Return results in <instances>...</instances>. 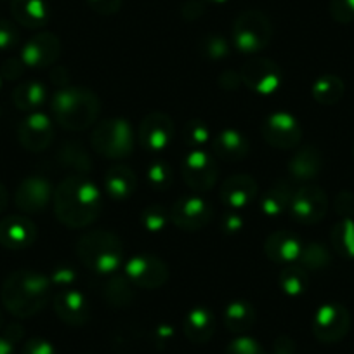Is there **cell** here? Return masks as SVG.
Listing matches in <instances>:
<instances>
[{"label":"cell","mask_w":354,"mask_h":354,"mask_svg":"<svg viewBox=\"0 0 354 354\" xmlns=\"http://www.w3.org/2000/svg\"><path fill=\"white\" fill-rule=\"evenodd\" d=\"M54 214L71 230L87 227L100 217L103 209L101 192L87 176L71 174L54 188Z\"/></svg>","instance_id":"1"},{"label":"cell","mask_w":354,"mask_h":354,"mask_svg":"<svg viewBox=\"0 0 354 354\" xmlns=\"http://www.w3.org/2000/svg\"><path fill=\"white\" fill-rule=\"evenodd\" d=\"M0 297L4 308L16 318H32L49 304L53 283L47 274L32 270H19L9 274L2 285Z\"/></svg>","instance_id":"2"},{"label":"cell","mask_w":354,"mask_h":354,"mask_svg":"<svg viewBox=\"0 0 354 354\" xmlns=\"http://www.w3.org/2000/svg\"><path fill=\"white\" fill-rule=\"evenodd\" d=\"M50 111H53L54 120L66 131H85L97 124L101 101L91 88L66 85V87L57 88L53 96Z\"/></svg>","instance_id":"3"},{"label":"cell","mask_w":354,"mask_h":354,"mask_svg":"<svg viewBox=\"0 0 354 354\" xmlns=\"http://www.w3.org/2000/svg\"><path fill=\"white\" fill-rule=\"evenodd\" d=\"M77 255L91 273L111 277L124 268L125 252L120 238L110 231H88L77 241Z\"/></svg>","instance_id":"4"},{"label":"cell","mask_w":354,"mask_h":354,"mask_svg":"<svg viewBox=\"0 0 354 354\" xmlns=\"http://www.w3.org/2000/svg\"><path fill=\"white\" fill-rule=\"evenodd\" d=\"M91 145L97 155L111 160H122L134 149L136 134L131 122L125 118H108L94 125Z\"/></svg>","instance_id":"5"},{"label":"cell","mask_w":354,"mask_h":354,"mask_svg":"<svg viewBox=\"0 0 354 354\" xmlns=\"http://www.w3.org/2000/svg\"><path fill=\"white\" fill-rule=\"evenodd\" d=\"M273 23L261 11H243L233 23V47L240 54L254 56L271 44Z\"/></svg>","instance_id":"6"},{"label":"cell","mask_w":354,"mask_h":354,"mask_svg":"<svg viewBox=\"0 0 354 354\" xmlns=\"http://www.w3.org/2000/svg\"><path fill=\"white\" fill-rule=\"evenodd\" d=\"M181 176L193 193L210 192L219 177L217 158L207 149H189L181 163Z\"/></svg>","instance_id":"7"},{"label":"cell","mask_w":354,"mask_h":354,"mask_svg":"<svg viewBox=\"0 0 354 354\" xmlns=\"http://www.w3.org/2000/svg\"><path fill=\"white\" fill-rule=\"evenodd\" d=\"M122 273L136 285V288L156 290L169 281V266L153 254H139L124 262Z\"/></svg>","instance_id":"8"},{"label":"cell","mask_w":354,"mask_h":354,"mask_svg":"<svg viewBox=\"0 0 354 354\" xmlns=\"http://www.w3.org/2000/svg\"><path fill=\"white\" fill-rule=\"evenodd\" d=\"M313 333L323 344L340 342L351 330V315L346 306L326 302L315 311L311 323Z\"/></svg>","instance_id":"9"},{"label":"cell","mask_w":354,"mask_h":354,"mask_svg":"<svg viewBox=\"0 0 354 354\" xmlns=\"http://www.w3.org/2000/svg\"><path fill=\"white\" fill-rule=\"evenodd\" d=\"M170 212V221L179 230L195 233L203 230L212 221L214 209L210 202H207L200 193H188L174 202Z\"/></svg>","instance_id":"10"},{"label":"cell","mask_w":354,"mask_h":354,"mask_svg":"<svg viewBox=\"0 0 354 354\" xmlns=\"http://www.w3.org/2000/svg\"><path fill=\"white\" fill-rule=\"evenodd\" d=\"M264 141L278 149H295L302 141V127L288 111H274L261 124Z\"/></svg>","instance_id":"11"},{"label":"cell","mask_w":354,"mask_h":354,"mask_svg":"<svg viewBox=\"0 0 354 354\" xmlns=\"http://www.w3.org/2000/svg\"><path fill=\"white\" fill-rule=\"evenodd\" d=\"M326 212H328V196L323 192V188L316 185H308L295 189L290 210H288L295 223L304 224V226L318 224L319 221L325 219Z\"/></svg>","instance_id":"12"},{"label":"cell","mask_w":354,"mask_h":354,"mask_svg":"<svg viewBox=\"0 0 354 354\" xmlns=\"http://www.w3.org/2000/svg\"><path fill=\"white\" fill-rule=\"evenodd\" d=\"M241 84L259 96H271L281 85V70L273 59L252 57L240 70Z\"/></svg>","instance_id":"13"},{"label":"cell","mask_w":354,"mask_h":354,"mask_svg":"<svg viewBox=\"0 0 354 354\" xmlns=\"http://www.w3.org/2000/svg\"><path fill=\"white\" fill-rule=\"evenodd\" d=\"M174 134H176V125L172 118L162 111H153L146 115L139 124L138 141L146 151L160 153L169 148Z\"/></svg>","instance_id":"14"},{"label":"cell","mask_w":354,"mask_h":354,"mask_svg":"<svg viewBox=\"0 0 354 354\" xmlns=\"http://www.w3.org/2000/svg\"><path fill=\"white\" fill-rule=\"evenodd\" d=\"M61 56V40L56 33L40 32L33 35L32 39L26 40L23 46L21 57L23 64L32 70H42L56 64Z\"/></svg>","instance_id":"15"},{"label":"cell","mask_w":354,"mask_h":354,"mask_svg":"<svg viewBox=\"0 0 354 354\" xmlns=\"http://www.w3.org/2000/svg\"><path fill=\"white\" fill-rule=\"evenodd\" d=\"M54 188L47 177L30 176L19 183L15 195V203L21 212L39 214L53 202Z\"/></svg>","instance_id":"16"},{"label":"cell","mask_w":354,"mask_h":354,"mask_svg":"<svg viewBox=\"0 0 354 354\" xmlns=\"http://www.w3.org/2000/svg\"><path fill=\"white\" fill-rule=\"evenodd\" d=\"M19 145L32 153L44 151L54 141V125L49 115L33 111L18 125Z\"/></svg>","instance_id":"17"},{"label":"cell","mask_w":354,"mask_h":354,"mask_svg":"<svg viewBox=\"0 0 354 354\" xmlns=\"http://www.w3.org/2000/svg\"><path fill=\"white\" fill-rule=\"evenodd\" d=\"M54 311L57 318L70 326H84L91 319V304L84 292L77 288L57 290L53 297Z\"/></svg>","instance_id":"18"},{"label":"cell","mask_w":354,"mask_h":354,"mask_svg":"<svg viewBox=\"0 0 354 354\" xmlns=\"http://www.w3.org/2000/svg\"><path fill=\"white\" fill-rule=\"evenodd\" d=\"M259 186L248 174H234L224 179L219 189V198L227 209L241 210L250 205L257 196Z\"/></svg>","instance_id":"19"},{"label":"cell","mask_w":354,"mask_h":354,"mask_svg":"<svg viewBox=\"0 0 354 354\" xmlns=\"http://www.w3.org/2000/svg\"><path fill=\"white\" fill-rule=\"evenodd\" d=\"M37 240V226L23 216H9L0 221V245L9 250H23Z\"/></svg>","instance_id":"20"},{"label":"cell","mask_w":354,"mask_h":354,"mask_svg":"<svg viewBox=\"0 0 354 354\" xmlns=\"http://www.w3.org/2000/svg\"><path fill=\"white\" fill-rule=\"evenodd\" d=\"M304 241L292 231H274L264 241V254L277 264H294L299 261Z\"/></svg>","instance_id":"21"},{"label":"cell","mask_w":354,"mask_h":354,"mask_svg":"<svg viewBox=\"0 0 354 354\" xmlns=\"http://www.w3.org/2000/svg\"><path fill=\"white\" fill-rule=\"evenodd\" d=\"M294 185L288 179H278L261 196L259 210L268 219H277L285 216L290 210L292 196H294Z\"/></svg>","instance_id":"22"},{"label":"cell","mask_w":354,"mask_h":354,"mask_svg":"<svg viewBox=\"0 0 354 354\" xmlns=\"http://www.w3.org/2000/svg\"><path fill=\"white\" fill-rule=\"evenodd\" d=\"M323 167V156L316 146L306 145L299 148L297 151L292 155L290 162H288V174L294 181L309 183L315 181L319 176Z\"/></svg>","instance_id":"23"},{"label":"cell","mask_w":354,"mask_h":354,"mask_svg":"<svg viewBox=\"0 0 354 354\" xmlns=\"http://www.w3.org/2000/svg\"><path fill=\"white\" fill-rule=\"evenodd\" d=\"M217 319L214 313L205 306H195L189 309L183 323L186 339L193 344H207L216 333Z\"/></svg>","instance_id":"24"},{"label":"cell","mask_w":354,"mask_h":354,"mask_svg":"<svg viewBox=\"0 0 354 354\" xmlns=\"http://www.w3.org/2000/svg\"><path fill=\"white\" fill-rule=\"evenodd\" d=\"M214 156L223 162H240L248 155V139L236 129H223L219 134L212 136Z\"/></svg>","instance_id":"25"},{"label":"cell","mask_w":354,"mask_h":354,"mask_svg":"<svg viewBox=\"0 0 354 354\" xmlns=\"http://www.w3.org/2000/svg\"><path fill=\"white\" fill-rule=\"evenodd\" d=\"M11 15L18 25L39 30L49 23L50 9L46 0H12Z\"/></svg>","instance_id":"26"},{"label":"cell","mask_w":354,"mask_h":354,"mask_svg":"<svg viewBox=\"0 0 354 354\" xmlns=\"http://www.w3.org/2000/svg\"><path fill=\"white\" fill-rule=\"evenodd\" d=\"M138 188V177L124 163H113L104 174V192L113 200H127Z\"/></svg>","instance_id":"27"},{"label":"cell","mask_w":354,"mask_h":354,"mask_svg":"<svg viewBox=\"0 0 354 354\" xmlns=\"http://www.w3.org/2000/svg\"><path fill=\"white\" fill-rule=\"evenodd\" d=\"M255 309L247 301H231L223 311V323L231 333L245 335L255 323Z\"/></svg>","instance_id":"28"},{"label":"cell","mask_w":354,"mask_h":354,"mask_svg":"<svg viewBox=\"0 0 354 354\" xmlns=\"http://www.w3.org/2000/svg\"><path fill=\"white\" fill-rule=\"evenodd\" d=\"M46 100L47 88L39 80H25L16 85V88L12 91L15 106L21 111H28V113L39 111L46 103Z\"/></svg>","instance_id":"29"},{"label":"cell","mask_w":354,"mask_h":354,"mask_svg":"<svg viewBox=\"0 0 354 354\" xmlns=\"http://www.w3.org/2000/svg\"><path fill=\"white\" fill-rule=\"evenodd\" d=\"M57 163L63 169L71 170L78 176H87L93 170V162H91V155L85 149L82 142L68 141L57 151Z\"/></svg>","instance_id":"30"},{"label":"cell","mask_w":354,"mask_h":354,"mask_svg":"<svg viewBox=\"0 0 354 354\" xmlns=\"http://www.w3.org/2000/svg\"><path fill=\"white\" fill-rule=\"evenodd\" d=\"M344 93H346V85H344L342 78L330 73L316 78L311 87V94L315 97V101L323 104V106H333V104H337L344 97Z\"/></svg>","instance_id":"31"},{"label":"cell","mask_w":354,"mask_h":354,"mask_svg":"<svg viewBox=\"0 0 354 354\" xmlns=\"http://www.w3.org/2000/svg\"><path fill=\"white\" fill-rule=\"evenodd\" d=\"M104 297L113 308H127L136 299V285L124 273H115L108 277L104 285Z\"/></svg>","instance_id":"32"},{"label":"cell","mask_w":354,"mask_h":354,"mask_svg":"<svg viewBox=\"0 0 354 354\" xmlns=\"http://www.w3.org/2000/svg\"><path fill=\"white\" fill-rule=\"evenodd\" d=\"M281 292L288 297H301L309 288V273L301 264H288L278 278Z\"/></svg>","instance_id":"33"},{"label":"cell","mask_w":354,"mask_h":354,"mask_svg":"<svg viewBox=\"0 0 354 354\" xmlns=\"http://www.w3.org/2000/svg\"><path fill=\"white\" fill-rule=\"evenodd\" d=\"M330 241L339 257L354 261V219L337 221L332 227Z\"/></svg>","instance_id":"34"},{"label":"cell","mask_w":354,"mask_h":354,"mask_svg":"<svg viewBox=\"0 0 354 354\" xmlns=\"http://www.w3.org/2000/svg\"><path fill=\"white\" fill-rule=\"evenodd\" d=\"M299 262H301L304 270L318 271L326 268V266H330L332 255H330V250L325 245L319 243V241H311V243H304Z\"/></svg>","instance_id":"35"},{"label":"cell","mask_w":354,"mask_h":354,"mask_svg":"<svg viewBox=\"0 0 354 354\" xmlns=\"http://www.w3.org/2000/svg\"><path fill=\"white\" fill-rule=\"evenodd\" d=\"M181 139L189 149H203L212 141V134L205 122L188 120L181 129Z\"/></svg>","instance_id":"36"},{"label":"cell","mask_w":354,"mask_h":354,"mask_svg":"<svg viewBox=\"0 0 354 354\" xmlns=\"http://www.w3.org/2000/svg\"><path fill=\"white\" fill-rule=\"evenodd\" d=\"M146 181H148V185L151 186V189H155L156 193L167 192L174 183L172 167L169 165V162L156 160V162H153L151 165L146 169Z\"/></svg>","instance_id":"37"},{"label":"cell","mask_w":354,"mask_h":354,"mask_svg":"<svg viewBox=\"0 0 354 354\" xmlns=\"http://www.w3.org/2000/svg\"><path fill=\"white\" fill-rule=\"evenodd\" d=\"M170 221V212H167L165 207L158 205V203H153L148 205L141 214V224L148 233H160V231L165 230V226Z\"/></svg>","instance_id":"38"},{"label":"cell","mask_w":354,"mask_h":354,"mask_svg":"<svg viewBox=\"0 0 354 354\" xmlns=\"http://www.w3.org/2000/svg\"><path fill=\"white\" fill-rule=\"evenodd\" d=\"M231 44L219 33H209L200 40V53L209 59H224L230 56Z\"/></svg>","instance_id":"39"},{"label":"cell","mask_w":354,"mask_h":354,"mask_svg":"<svg viewBox=\"0 0 354 354\" xmlns=\"http://www.w3.org/2000/svg\"><path fill=\"white\" fill-rule=\"evenodd\" d=\"M224 354H266V351L254 337L238 335L227 344Z\"/></svg>","instance_id":"40"},{"label":"cell","mask_w":354,"mask_h":354,"mask_svg":"<svg viewBox=\"0 0 354 354\" xmlns=\"http://www.w3.org/2000/svg\"><path fill=\"white\" fill-rule=\"evenodd\" d=\"M50 283L56 287V290H64V288H73L77 283V271L71 266L61 264L56 266L50 273Z\"/></svg>","instance_id":"41"},{"label":"cell","mask_w":354,"mask_h":354,"mask_svg":"<svg viewBox=\"0 0 354 354\" xmlns=\"http://www.w3.org/2000/svg\"><path fill=\"white\" fill-rule=\"evenodd\" d=\"M330 16L340 25L354 21V0H330Z\"/></svg>","instance_id":"42"},{"label":"cell","mask_w":354,"mask_h":354,"mask_svg":"<svg viewBox=\"0 0 354 354\" xmlns=\"http://www.w3.org/2000/svg\"><path fill=\"white\" fill-rule=\"evenodd\" d=\"M19 44V30L9 19H0V50H12Z\"/></svg>","instance_id":"43"},{"label":"cell","mask_w":354,"mask_h":354,"mask_svg":"<svg viewBox=\"0 0 354 354\" xmlns=\"http://www.w3.org/2000/svg\"><path fill=\"white\" fill-rule=\"evenodd\" d=\"M333 209L340 219H354V193L342 189L333 200Z\"/></svg>","instance_id":"44"},{"label":"cell","mask_w":354,"mask_h":354,"mask_svg":"<svg viewBox=\"0 0 354 354\" xmlns=\"http://www.w3.org/2000/svg\"><path fill=\"white\" fill-rule=\"evenodd\" d=\"M23 328L19 325H9L0 333V354H16V344L21 340Z\"/></svg>","instance_id":"45"},{"label":"cell","mask_w":354,"mask_h":354,"mask_svg":"<svg viewBox=\"0 0 354 354\" xmlns=\"http://www.w3.org/2000/svg\"><path fill=\"white\" fill-rule=\"evenodd\" d=\"M21 354H57L56 347L53 342L42 337H32L23 346Z\"/></svg>","instance_id":"46"},{"label":"cell","mask_w":354,"mask_h":354,"mask_svg":"<svg viewBox=\"0 0 354 354\" xmlns=\"http://www.w3.org/2000/svg\"><path fill=\"white\" fill-rule=\"evenodd\" d=\"M219 226H221V230H223L224 234H227V236H233V234L241 233V230L245 227V223H243V219H241L240 214L227 212L223 216Z\"/></svg>","instance_id":"47"},{"label":"cell","mask_w":354,"mask_h":354,"mask_svg":"<svg viewBox=\"0 0 354 354\" xmlns=\"http://www.w3.org/2000/svg\"><path fill=\"white\" fill-rule=\"evenodd\" d=\"M25 64H23L21 57H9L2 63L0 73L4 77V80H18L21 78L23 71H25Z\"/></svg>","instance_id":"48"},{"label":"cell","mask_w":354,"mask_h":354,"mask_svg":"<svg viewBox=\"0 0 354 354\" xmlns=\"http://www.w3.org/2000/svg\"><path fill=\"white\" fill-rule=\"evenodd\" d=\"M88 8L101 16H111L120 11L124 0H85Z\"/></svg>","instance_id":"49"},{"label":"cell","mask_w":354,"mask_h":354,"mask_svg":"<svg viewBox=\"0 0 354 354\" xmlns=\"http://www.w3.org/2000/svg\"><path fill=\"white\" fill-rule=\"evenodd\" d=\"M217 84H219V87L224 88V91H236V88L241 85V77L240 73H236V71L226 70L219 75Z\"/></svg>","instance_id":"50"},{"label":"cell","mask_w":354,"mask_h":354,"mask_svg":"<svg viewBox=\"0 0 354 354\" xmlns=\"http://www.w3.org/2000/svg\"><path fill=\"white\" fill-rule=\"evenodd\" d=\"M205 0H188L185 6H183V16L185 19H198L200 16L205 12Z\"/></svg>","instance_id":"51"},{"label":"cell","mask_w":354,"mask_h":354,"mask_svg":"<svg viewBox=\"0 0 354 354\" xmlns=\"http://www.w3.org/2000/svg\"><path fill=\"white\" fill-rule=\"evenodd\" d=\"M271 354H299L297 346H295L294 339L288 335H280L273 344V353Z\"/></svg>","instance_id":"52"},{"label":"cell","mask_w":354,"mask_h":354,"mask_svg":"<svg viewBox=\"0 0 354 354\" xmlns=\"http://www.w3.org/2000/svg\"><path fill=\"white\" fill-rule=\"evenodd\" d=\"M172 337H174L172 326L160 325L158 328L155 330V340H156V344H160V346H165V344H169L170 340H172Z\"/></svg>","instance_id":"53"},{"label":"cell","mask_w":354,"mask_h":354,"mask_svg":"<svg viewBox=\"0 0 354 354\" xmlns=\"http://www.w3.org/2000/svg\"><path fill=\"white\" fill-rule=\"evenodd\" d=\"M8 202H9L8 189H6V186L0 183V212H4L6 207H8Z\"/></svg>","instance_id":"54"},{"label":"cell","mask_w":354,"mask_h":354,"mask_svg":"<svg viewBox=\"0 0 354 354\" xmlns=\"http://www.w3.org/2000/svg\"><path fill=\"white\" fill-rule=\"evenodd\" d=\"M205 2H209V4H226L227 0H205Z\"/></svg>","instance_id":"55"},{"label":"cell","mask_w":354,"mask_h":354,"mask_svg":"<svg viewBox=\"0 0 354 354\" xmlns=\"http://www.w3.org/2000/svg\"><path fill=\"white\" fill-rule=\"evenodd\" d=\"M4 330V315H2V311H0V332Z\"/></svg>","instance_id":"56"},{"label":"cell","mask_w":354,"mask_h":354,"mask_svg":"<svg viewBox=\"0 0 354 354\" xmlns=\"http://www.w3.org/2000/svg\"><path fill=\"white\" fill-rule=\"evenodd\" d=\"M2 85H4V77H2V73H0V91H2Z\"/></svg>","instance_id":"57"},{"label":"cell","mask_w":354,"mask_h":354,"mask_svg":"<svg viewBox=\"0 0 354 354\" xmlns=\"http://www.w3.org/2000/svg\"><path fill=\"white\" fill-rule=\"evenodd\" d=\"M353 158H354V146H353Z\"/></svg>","instance_id":"58"}]
</instances>
